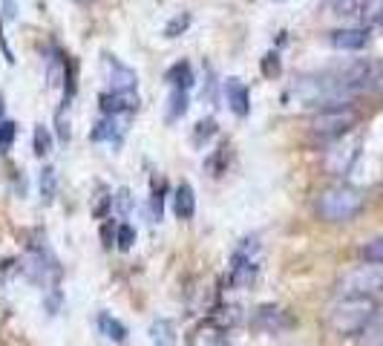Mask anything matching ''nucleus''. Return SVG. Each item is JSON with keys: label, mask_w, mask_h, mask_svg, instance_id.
Masks as SVG:
<instances>
[{"label": "nucleus", "mask_w": 383, "mask_h": 346, "mask_svg": "<svg viewBox=\"0 0 383 346\" xmlns=\"http://www.w3.org/2000/svg\"><path fill=\"white\" fill-rule=\"evenodd\" d=\"M366 208V196L354 185H332L317 196V217L323 223H352Z\"/></svg>", "instance_id": "f257e3e1"}, {"label": "nucleus", "mask_w": 383, "mask_h": 346, "mask_svg": "<svg viewBox=\"0 0 383 346\" xmlns=\"http://www.w3.org/2000/svg\"><path fill=\"white\" fill-rule=\"evenodd\" d=\"M377 312L374 297H340L329 312V326L340 337L363 335Z\"/></svg>", "instance_id": "f03ea898"}, {"label": "nucleus", "mask_w": 383, "mask_h": 346, "mask_svg": "<svg viewBox=\"0 0 383 346\" xmlns=\"http://www.w3.org/2000/svg\"><path fill=\"white\" fill-rule=\"evenodd\" d=\"M360 121V113L349 104H329L323 110H317L309 121V130L320 138H340L346 133H352Z\"/></svg>", "instance_id": "7ed1b4c3"}, {"label": "nucleus", "mask_w": 383, "mask_h": 346, "mask_svg": "<svg viewBox=\"0 0 383 346\" xmlns=\"http://www.w3.org/2000/svg\"><path fill=\"white\" fill-rule=\"evenodd\" d=\"M383 289V263H363L346 271L337 280V295L340 297H372Z\"/></svg>", "instance_id": "20e7f679"}, {"label": "nucleus", "mask_w": 383, "mask_h": 346, "mask_svg": "<svg viewBox=\"0 0 383 346\" xmlns=\"http://www.w3.org/2000/svg\"><path fill=\"white\" fill-rule=\"evenodd\" d=\"M251 326H254L257 332H262V335H282V332L294 329L297 320H294L285 309H280V306H274V303H262V306H257V312H254V317H251Z\"/></svg>", "instance_id": "39448f33"}, {"label": "nucleus", "mask_w": 383, "mask_h": 346, "mask_svg": "<svg viewBox=\"0 0 383 346\" xmlns=\"http://www.w3.org/2000/svg\"><path fill=\"white\" fill-rule=\"evenodd\" d=\"M101 66H104V76H107L113 93H136V87H138L136 69H130L127 63H121V61H118L116 55H110V52H104Z\"/></svg>", "instance_id": "423d86ee"}, {"label": "nucleus", "mask_w": 383, "mask_h": 346, "mask_svg": "<svg viewBox=\"0 0 383 346\" xmlns=\"http://www.w3.org/2000/svg\"><path fill=\"white\" fill-rule=\"evenodd\" d=\"M332 46L335 49H343V52H357L369 44V29H360V26H346V29H335L329 35Z\"/></svg>", "instance_id": "0eeeda50"}, {"label": "nucleus", "mask_w": 383, "mask_h": 346, "mask_svg": "<svg viewBox=\"0 0 383 346\" xmlns=\"http://www.w3.org/2000/svg\"><path fill=\"white\" fill-rule=\"evenodd\" d=\"M101 110H104V116H133L138 110V96L136 93H104Z\"/></svg>", "instance_id": "6e6552de"}, {"label": "nucleus", "mask_w": 383, "mask_h": 346, "mask_svg": "<svg viewBox=\"0 0 383 346\" xmlns=\"http://www.w3.org/2000/svg\"><path fill=\"white\" fill-rule=\"evenodd\" d=\"M225 98H228V107H231L240 118H245L251 113V93L240 78H228L225 81Z\"/></svg>", "instance_id": "1a4fd4ad"}, {"label": "nucleus", "mask_w": 383, "mask_h": 346, "mask_svg": "<svg viewBox=\"0 0 383 346\" xmlns=\"http://www.w3.org/2000/svg\"><path fill=\"white\" fill-rule=\"evenodd\" d=\"M173 211H176L179 220H190L196 214V193H193V188L188 182H182L176 188V193H173Z\"/></svg>", "instance_id": "9d476101"}, {"label": "nucleus", "mask_w": 383, "mask_h": 346, "mask_svg": "<svg viewBox=\"0 0 383 346\" xmlns=\"http://www.w3.org/2000/svg\"><path fill=\"white\" fill-rule=\"evenodd\" d=\"M153 346H176V326L168 320V317H159V320H153L150 329H147Z\"/></svg>", "instance_id": "9b49d317"}, {"label": "nucleus", "mask_w": 383, "mask_h": 346, "mask_svg": "<svg viewBox=\"0 0 383 346\" xmlns=\"http://www.w3.org/2000/svg\"><path fill=\"white\" fill-rule=\"evenodd\" d=\"M98 329H101L104 337H110L116 343H127V326L118 317H113L110 312H101L98 315Z\"/></svg>", "instance_id": "f8f14e48"}, {"label": "nucleus", "mask_w": 383, "mask_h": 346, "mask_svg": "<svg viewBox=\"0 0 383 346\" xmlns=\"http://www.w3.org/2000/svg\"><path fill=\"white\" fill-rule=\"evenodd\" d=\"M168 81H170V87L173 90H190L193 87V69H190V63L188 61H179V63H173L170 69H168Z\"/></svg>", "instance_id": "ddd939ff"}, {"label": "nucleus", "mask_w": 383, "mask_h": 346, "mask_svg": "<svg viewBox=\"0 0 383 346\" xmlns=\"http://www.w3.org/2000/svg\"><path fill=\"white\" fill-rule=\"evenodd\" d=\"M38 188H41V202H44V205L55 202V193H58V173H55V168H44V171H41Z\"/></svg>", "instance_id": "4468645a"}, {"label": "nucleus", "mask_w": 383, "mask_h": 346, "mask_svg": "<svg viewBox=\"0 0 383 346\" xmlns=\"http://www.w3.org/2000/svg\"><path fill=\"white\" fill-rule=\"evenodd\" d=\"M32 148H35V156H41V159L52 153V133H49V127H44V124L35 127V133H32Z\"/></svg>", "instance_id": "2eb2a0df"}, {"label": "nucleus", "mask_w": 383, "mask_h": 346, "mask_svg": "<svg viewBox=\"0 0 383 346\" xmlns=\"http://www.w3.org/2000/svg\"><path fill=\"white\" fill-rule=\"evenodd\" d=\"M188 113V93L185 90H173L170 101H168V121H179Z\"/></svg>", "instance_id": "dca6fc26"}, {"label": "nucleus", "mask_w": 383, "mask_h": 346, "mask_svg": "<svg viewBox=\"0 0 383 346\" xmlns=\"http://www.w3.org/2000/svg\"><path fill=\"white\" fill-rule=\"evenodd\" d=\"M213 136H216V121H213V118H202V121L196 124V130H193V145L202 148L205 142H210Z\"/></svg>", "instance_id": "f3484780"}, {"label": "nucleus", "mask_w": 383, "mask_h": 346, "mask_svg": "<svg viewBox=\"0 0 383 346\" xmlns=\"http://www.w3.org/2000/svg\"><path fill=\"white\" fill-rule=\"evenodd\" d=\"M15 121H6V118H0V153H6L15 142Z\"/></svg>", "instance_id": "a211bd4d"}, {"label": "nucleus", "mask_w": 383, "mask_h": 346, "mask_svg": "<svg viewBox=\"0 0 383 346\" xmlns=\"http://www.w3.org/2000/svg\"><path fill=\"white\" fill-rule=\"evenodd\" d=\"M363 260H369V263H383V234L374 237V240H369V243L363 245Z\"/></svg>", "instance_id": "6ab92c4d"}, {"label": "nucleus", "mask_w": 383, "mask_h": 346, "mask_svg": "<svg viewBox=\"0 0 383 346\" xmlns=\"http://www.w3.org/2000/svg\"><path fill=\"white\" fill-rule=\"evenodd\" d=\"M225 162H228V145H222V148L208 159V171H210V176H222V173H225Z\"/></svg>", "instance_id": "aec40b11"}, {"label": "nucleus", "mask_w": 383, "mask_h": 346, "mask_svg": "<svg viewBox=\"0 0 383 346\" xmlns=\"http://www.w3.org/2000/svg\"><path fill=\"white\" fill-rule=\"evenodd\" d=\"M116 243H118L121 251H130L133 243H136V228L127 225V223H121V225H118V234H116Z\"/></svg>", "instance_id": "412c9836"}, {"label": "nucleus", "mask_w": 383, "mask_h": 346, "mask_svg": "<svg viewBox=\"0 0 383 346\" xmlns=\"http://www.w3.org/2000/svg\"><path fill=\"white\" fill-rule=\"evenodd\" d=\"M280 73H282L280 55H277V52H268V55L262 58V76H265V78H277Z\"/></svg>", "instance_id": "4be33fe9"}, {"label": "nucleus", "mask_w": 383, "mask_h": 346, "mask_svg": "<svg viewBox=\"0 0 383 346\" xmlns=\"http://www.w3.org/2000/svg\"><path fill=\"white\" fill-rule=\"evenodd\" d=\"M188 26H190V15H176V18L165 26V35H168V38H179Z\"/></svg>", "instance_id": "5701e85b"}, {"label": "nucleus", "mask_w": 383, "mask_h": 346, "mask_svg": "<svg viewBox=\"0 0 383 346\" xmlns=\"http://www.w3.org/2000/svg\"><path fill=\"white\" fill-rule=\"evenodd\" d=\"M113 208H116V211H118L121 217H127V214H130V190H127V188H121V190L113 196Z\"/></svg>", "instance_id": "b1692460"}, {"label": "nucleus", "mask_w": 383, "mask_h": 346, "mask_svg": "<svg viewBox=\"0 0 383 346\" xmlns=\"http://www.w3.org/2000/svg\"><path fill=\"white\" fill-rule=\"evenodd\" d=\"M58 306H61V295H58V292H52V297L46 300V309H49V315H55V312H58Z\"/></svg>", "instance_id": "393cba45"}, {"label": "nucleus", "mask_w": 383, "mask_h": 346, "mask_svg": "<svg viewBox=\"0 0 383 346\" xmlns=\"http://www.w3.org/2000/svg\"><path fill=\"white\" fill-rule=\"evenodd\" d=\"M15 15V0H6V18Z\"/></svg>", "instance_id": "a878e982"}, {"label": "nucleus", "mask_w": 383, "mask_h": 346, "mask_svg": "<svg viewBox=\"0 0 383 346\" xmlns=\"http://www.w3.org/2000/svg\"><path fill=\"white\" fill-rule=\"evenodd\" d=\"M329 4H335V6H343V4H346V0H329Z\"/></svg>", "instance_id": "bb28decb"}, {"label": "nucleus", "mask_w": 383, "mask_h": 346, "mask_svg": "<svg viewBox=\"0 0 383 346\" xmlns=\"http://www.w3.org/2000/svg\"><path fill=\"white\" fill-rule=\"evenodd\" d=\"M0 118H4V96H0Z\"/></svg>", "instance_id": "cd10ccee"}, {"label": "nucleus", "mask_w": 383, "mask_h": 346, "mask_svg": "<svg viewBox=\"0 0 383 346\" xmlns=\"http://www.w3.org/2000/svg\"><path fill=\"white\" fill-rule=\"evenodd\" d=\"M81 4H90V0H81Z\"/></svg>", "instance_id": "c85d7f7f"}]
</instances>
